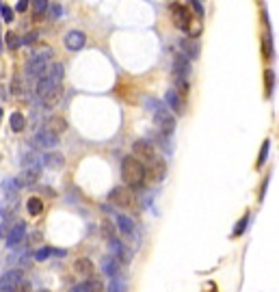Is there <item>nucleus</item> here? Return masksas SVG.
<instances>
[{
    "mask_svg": "<svg viewBox=\"0 0 279 292\" xmlns=\"http://www.w3.org/2000/svg\"><path fill=\"white\" fill-rule=\"evenodd\" d=\"M102 234L108 238V240H115V225H111L108 221H102Z\"/></svg>",
    "mask_w": 279,
    "mask_h": 292,
    "instance_id": "nucleus-33",
    "label": "nucleus"
},
{
    "mask_svg": "<svg viewBox=\"0 0 279 292\" xmlns=\"http://www.w3.org/2000/svg\"><path fill=\"white\" fill-rule=\"evenodd\" d=\"M18 204H20L18 193H7V197H4L2 204H0V216H2L4 221H9L11 214L18 210Z\"/></svg>",
    "mask_w": 279,
    "mask_h": 292,
    "instance_id": "nucleus-8",
    "label": "nucleus"
},
{
    "mask_svg": "<svg viewBox=\"0 0 279 292\" xmlns=\"http://www.w3.org/2000/svg\"><path fill=\"white\" fill-rule=\"evenodd\" d=\"M48 256H50V247H43V249H39V251L35 253V260H37V262H43Z\"/></svg>",
    "mask_w": 279,
    "mask_h": 292,
    "instance_id": "nucleus-38",
    "label": "nucleus"
},
{
    "mask_svg": "<svg viewBox=\"0 0 279 292\" xmlns=\"http://www.w3.org/2000/svg\"><path fill=\"white\" fill-rule=\"evenodd\" d=\"M59 97H61V89H57V91H54V93L46 95V97H43V100H41V104L46 106V108H52V106L59 102Z\"/></svg>",
    "mask_w": 279,
    "mask_h": 292,
    "instance_id": "nucleus-30",
    "label": "nucleus"
},
{
    "mask_svg": "<svg viewBox=\"0 0 279 292\" xmlns=\"http://www.w3.org/2000/svg\"><path fill=\"white\" fill-rule=\"evenodd\" d=\"M180 48H182V52H184V57L188 58H197L199 57V41H195V39H182L180 41Z\"/></svg>",
    "mask_w": 279,
    "mask_h": 292,
    "instance_id": "nucleus-17",
    "label": "nucleus"
},
{
    "mask_svg": "<svg viewBox=\"0 0 279 292\" xmlns=\"http://www.w3.org/2000/svg\"><path fill=\"white\" fill-rule=\"evenodd\" d=\"M57 89H61V85H57L54 80H50L46 74H43L41 78H39V83H37V97H39V100H43V97L54 93Z\"/></svg>",
    "mask_w": 279,
    "mask_h": 292,
    "instance_id": "nucleus-11",
    "label": "nucleus"
},
{
    "mask_svg": "<svg viewBox=\"0 0 279 292\" xmlns=\"http://www.w3.org/2000/svg\"><path fill=\"white\" fill-rule=\"evenodd\" d=\"M9 121H11V130H13V132H22V130L26 128V119H24V115H22V113H18V111L11 115Z\"/></svg>",
    "mask_w": 279,
    "mask_h": 292,
    "instance_id": "nucleus-24",
    "label": "nucleus"
},
{
    "mask_svg": "<svg viewBox=\"0 0 279 292\" xmlns=\"http://www.w3.org/2000/svg\"><path fill=\"white\" fill-rule=\"evenodd\" d=\"M74 270L80 275V277L91 279L93 273H95V266H93V262H91L89 258H78V260L74 262Z\"/></svg>",
    "mask_w": 279,
    "mask_h": 292,
    "instance_id": "nucleus-14",
    "label": "nucleus"
},
{
    "mask_svg": "<svg viewBox=\"0 0 279 292\" xmlns=\"http://www.w3.org/2000/svg\"><path fill=\"white\" fill-rule=\"evenodd\" d=\"M69 292H91V290H89V286L87 284H78V286H74Z\"/></svg>",
    "mask_w": 279,
    "mask_h": 292,
    "instance_id": "nucleus-40",
    "label": "nucleus"
},
{
    "mask_svg": "<svg viewBox=\"0 0 279 292\" xmlns=\"http://www.w3.org/2000/svg\"><path fill=\"white\" fill-rule=\"evenodd\" d=\"M22 91V87H20V78H13V83H11V93L13 95H18Z\"/></svg>",
    "mask_w": 279,
    "mask_h": 292,
    "instance_id": "nucleus-39",
    "label": "nucleus"
},
{
    "mask_svg": "<svg viewBox=\"0 0 279 292\" xmlns=\"http://www.w3.org/2000/svg\"><path fill=\"white\" fill-rule=\"evenodd\" d=\"M269 149H271V141L266 139L264 143H262V149H260V156H258V169L266 162V158H269Z\"/></svg>",
    "mask_w": 279,
    "mask_h": 292,
    "instance_id": "nucleus-28",
    "label": "nucleus"
},
{
    "mask_svg": "<svg viewBox=\"0 0 279 292\" xmlns=\"http://www.w3.org/2000/svg\"><path fill=\"white\" fill-rule=\"evenodd\" d=\"M165 102H167V106L171 108L173 113H176V115H184V111H186V106H184V97H180L173 89H169V91H167Z\"/></svg>",
    "mask_w": 279,
    "mask_h": 292,
    "instance_id": "nucleus-13",
    "label": "nucleus"
},
{
    "mask_svg": "<svg viewBox=\"0 0 279 292\" xmlns=\"http://www.w3.org/2000/svg\"><path fill=\"white\" fill-rule=\"evenodd\" d=\"M128 290V284L122 279V277H117V279H113L111 281V286H108V292H125Z\"/></svg>",
    "mask_w": 279,
    "mask_h": 292,
    "instance_id": "nucleus-29",
    "label": "nucleus"
},
{
    "mask_svg": "<svg viewBox=\"0 0 279 292\" xmlns=\"http://www.w3.org/2000/svg\"><path fill=\"white\" fill-rule=\"evenodd\" d=\"M87 286H89L91 292H102V281L95 279V277H91L89 281H87Z\"/></svg>",
    "mask_w": 279,
    "mask_h": 292,
    "instance_id": "nucleus-36",
    "label": "nucleus"
},
{
    "mask_svg": "<svg viewBox=\"0 0 279 292\" xmlns=\"http://www.w3.org/2000/svg\"><path fill=\"white\" fill-rule=\"evenodd\" d=\"M165 173H167V165H165V160L156 158L154 162H152V169H150L152 180H154V182H160L162 177H165Z\"/></svg>",
    "mask_w": 279,
    "mask_h": 292,
    "instance_id": "nucleus-21",
    "label": "nucleus"
},
{
    "mask_svg": "<svg viewBox=\"0 0 279 292\" xmlns=\"http://www.w3.org/2000/svg\"><path fill=\"white\" fill-rule=\"evenodd\" d=\"M132 151H134V158L139 162H150V165H152V162L158 158L154 145H152L150 141H134Z\"/></svg>",
    "mask_w": 279,
    "mask_h": 292,
    "instance_id": "nucleus-5",
    "label": "nucleus"
},
{
    "mask_svg": "<svg viewBox=\"0 0 279 292\" xmlns=\"http://www.w3.org/2000/svg\"><path fill=\"white\" fill-rule=\"evenodd\" d=\"M171 15H173V22H176L178 29H182V30L190 29V13H188V9H186L184 4L173 2L171 4Z\"/></svg>",
    "mask_w": 279,
    "mask_h": 292,
    "instance_id": "nucleus-7",
    "label": "nucleus"
},
{
    "mask_svg": "<svg viewBox=\"0 0 279 292\" xmlns=\"http://www.w3.org/2000/svg\"><path fill=\"white\" fill-rule=\"evenodd\" d=\"M212 292H217V290H215V288H212Z\"/></svg>",
    "mask_w": 279,
    "mask_h": 292,
    "instance_id": "nucleus-45",
    "label": "nucleus"
},
{
    "mask_svg": "<svg viewBox=\"0 0 279 292\" xmlns=\"http://www.w3.org/2000/svg\"><path fill=\"white\" fill-rule=\"evenodd\" d=\"M24 234H26V223H22V221H18L13 227H11V232L7 234V245L13 249L18 247L22 240H24Z\"/></svg>",
    "mask_w": 279,
    "mask_h": 292,
    "instance_id": "nucleus-10",
    "label": "nucleus"
},
{
    "mask_svg": "<svg viewBox=\"0 0 279 292\" xmlns=\"http://www.w3.org/2000/svg\"><path fill=\"white\" fill-rule=\"evenodd\" d=\"M188 4H190V7H193V11H195V15H197V18H204V7H201V2H199V0H188Z\"/></svg>",
    "mask_w": 279,
    "mask_h": 292,
    "instance_id": "nucleus-35",
    "label": "nucleus"
},
{
    "mask_svg": "<svg viewBox=\"0 0 279 292\" xmlns=\"http://www.w3.org/2000/svg\"><path fill=\"white\" fill-rule=\"evenodd\" d=\"M247 223H249V214H245V216H243V219H240V221H238V223H236V227H234L232 236H234V238H238V236H240V234H243V232H245V230H247Z\"/></svg>",
    "mask_w": 279,
    "mask_h": 292,
    "instance_id": "nucleus-31",
    "label": "nucleus"
},
{
    "mask_svg": "<svg viewBox=\"0 0 279 292\" xmlns=\"http://www.w3.org/2000/svg\"><path fill=\"white\" fill-rule=\"evenodd\" d=\"M20 43H22V39L15 32H7V48L9 50H15V48H20Z\"/></svg>",
    "mask_w": 279,
    "mask_h": 292,
    "instance_id": "nucleus-32",
    "label": "nucleus"
},
{
    "mask_svg": "<svg viewBox=\"0 0 279 292\" xmlns=\"http://www.w3.org/2000/svg\"><path fill=\"white\" fill-rule=\"evenodd\" d=\"M26 210H29L31 216H39L43 212V202L39 197H31L29 202H26Z\"/></svg>",
    "mask_w": 279,
    "mask_h": 292,
    "instance_id": "nucleus-23",
    "label": "nucleus"
},
{
    "mask_svg": "<svg viewBox=\"0 0 279 292\" xmlns=\"http://www.w3.org/2000/svg\"><path fill=\"white\" fill-rule=\"evenodd\" d=\"M31 7H32V13H35V18H41L43 13H46L48 9V0H29Z\"/></svg>",
    "mask_w": 279,
    "mask_h": 292,
    "instance_id": "nucleus-26",
    "label": "nucleus"
},
{
    "mask_svg": "<svg viewBox=\"0 0 279 292\" xmlns=\"http://www.w3.org/2000/svg\"><path fill=\"white\" fill-rule=\"evenodd\" d=\"M35 41H37V32H29V35L24 37V43H29V46L31 43H35Z\"/></svg>",
    "mask_w": 279,
    "mask_h": 292,
    "instance_id": "nucleus-42",
    "label": "nucleus"
},
{
    "mask_svg": "<svg viewBox=\"0 0 279 292\" xmlns=\"http://www.w3.org/2000/svg\"><path fill=\"white\" fill-rule=\"evenodd\" d=\"M173 76H180V78L190 76V61L184 54H176V58H173Z\"/></svg>",
    "mask_w": 279,
    "mask_h": 292,
    "instance_id": "nucleus-12",
    "label": "nucleus"
},
{
    "mask_svg": "<svg viewBox=\"0 0 279 292\" xmlns=\"http://www.w3.org/2000/svg\"><path fill=\"white\" fill-rule=\"evenodd\" d=\"M46 76L50 80H54L57 85H61V80H63V65L61 63H54L50 69H46Z\"/></svg>",
    "mask_w": 279,
    "mask_h": 292,
    "instance_id": "nucleus-25",
    "label": "nucleus"
},
{
    "mask_svg": "<svg viewBox=\"0 0 279 292\" xmlns=\"http://www.w3.org/2000/svg\"><path fill=\"white\" fill-rule=\"evenodd\" d=\"M0 292H13V290H7V288H0Z\"/></svg>",
    "mask_w": 279,
    "mask_h": 292,
    "instance_id": "nucleus-43",
    "label": "nucleus"
},
{
    "mask_svg": "<svg viewBox=\"0 0 279 292\" xmlns=\"http://www.w3.org/2000/svg\"><path fill=\"white\" fill-rule=\"evenodd\" d=\"M46 126H48V128H46L48 132H52V134H57V137H59L61 132H65V130H67V121H65L63 117H50Z\"/></svg>",
    "mask_w": 279,
    "mask_h": 292,
    "instance_id": "nucleus-20",
    "label": "nucleus"
},
{
    "mask_svg": "<svg viewBox=\"0 0 279 292\" xmlns=\"http://www.w3.org/2000/svg\"><path fill=\"white\" fill-rule=\"evenodd\" d=\"M102 270H104V275H108V277H113V279H117V277H122V266H119V262L115 258H106L102 262Z\"/></svg>",
    "mask_w": 279,
    "mask_h": 292,
    "instance_id": "nucleus-16",
    "label": "nucleus"
},
{
    "mask_svg": "<svg viewBox=\"0 0 279 292\" xmlns=\"http://www.w3.org/2000/svg\"><path fill=\"white\" fill-rule=\"evenodd\" d=\"M122 177H124V182L128 184V188L139 191V188L145 186L147 169L143 167V162H139L134 156H125L122 162Z\"/></svg>",
    "mask_w": 279,
    "mask_h": 292,
    "instance_id": "nucleus-1",
    "label": "nucleus"
},
{
    "mask_svg": "<svg viewBox=\"0 0 279 292\" xmlns=\"http://www.w3.org/2000/svg\"><path fill=\"white\" fill-rule=\"evenodd\" d=\"M150 104H154V121H156V126H158V132H160V137L162 139H167V137H171L173 134V130H176V119H173L171 115V111L165 106H160L158 102H150Z\"/></svg>",
    "mask_w": 279,
    "mask_h": 292,
    "instance_id": "nucleus-2",
    "label": "nucleus"
},
{
    "mask_svg": "<svg viewBox=\"0 0 279 292\" xmlns=\"http://www.w3.org/2000/svg\"><path fill=\"white\" fill-rule=\"evenodd\" d=\"M0 119H2V108H0Z\"/></svg>",
    "mask_w": 279,
    "mask_h": 292,
    "instance_id": "nucleus-44",
    "label": "nucleus"
},
{
    "mask_svg": "<svg viewBox=\"0 0 279 292\" xmlns=\"http://www.w3.org/2000/svg\"><path fill=\"white\" fill-rule=\"evenodd\" d=\"M32 143L37 145V147H43V149H52L59 145V137L52 132H48V130H39V132L35 134V139H32Z\"/></svg>",
    "mask_w": 279,
    "mask_h": 292,
    "instance_id": "nucleus-9",
    "label": "nucleus"
},
{
    "mask_svg": "<svg viewBox=\"0 0 279 292\" xmlns=\"http://www.w3.org/2000/svg\"><path fill=\"white\" fill-rule=\"evenodd\" d=\"M37 180H39V169H32V167H29V169H24L20 173L18 184H20V186H32Z\"/></svg>",
    "mask_w": 279,
    "mask_h": 292,
    "instance_id": "nucleus-18",
    "label": "nucleus"
},
{
    "mask_svg": "<svg viewBox=\"0 0 279 292\" xmlns=\"http://www.w3.org/2000/svg\"><path fill=\"white\" fill-rule=\"evenodd\" d=\"M108 202H111L113 205H117V208H124V210H132L136 199H134V193L130 191V188L125 186H117L113 188L111 195H108Z\"/></svg>",
    "mask_w": 279,
    "mask_h": 292,
    "instance_id": "nucleus-4",
    "label": "nucleus"
},
{
    "mask_svg": "<svg viewBox=\"0 0 279 292\" xmlns=\"http://www.w3.org/2000/svg\"><path fill=\"white\" fill-rule=\"evenodd\" d=\"M52 57V50H41L37 54H32V57L29 58V63H26V76L29 78H41L43 74H46L48 69V61H50Z\"/></svg>",
    "mask_w": 279,
    "mask_h": 292,
    "instance_id": "nucleus-3",
    "label": "nucleus"
},
{
    "mask_svg": "<svg viewBox=\"0 0 279 292\" xmlns=\"http://www.w3.org/2000/svg\"><path fill=\"white\" fill-rule=\"evenodd\" d=\"M0 13H2V18H4V22H7V24H9L11 20H13V13H11V9H9L4 2H0Z\"/></svg>",
    "mask_w": 279,
    "mask_h": 292,
    "instance_id": "nucleus-37",
    "label": "nucleus"
},
{
    "mask_svg": "<svg viewBox=\"0 0 279 292\" xmlns=\"http://www.w3.org/2000/svg\"><path fill=\"white\" fill-rule=\"evenodd\" d=\"M43 162H46V167H50V169H61L63 167V154H59V151H48L46 156H43Z\"/></svg>",
    "mask_w": 279,
    "mask_h": 292,
    "instance_id": "nucleus-22",
    "label": "nucleus"
},
{
    "mask_svg": "<svg viewBox=\"0 0 279 292\" xmlns=\"http://www.w3.org/2000/svg\"><path fill=\"white\" fill-rule=\"evenodd\" d=\"M20 11V13H24L26 9H29V0H18V7H15Z\"/></svg>",
    "mask_w": 279,
    "mask_h": 292,
    "instance_id": "nucleus-41",
    "label": "nucleus"
},
{
    "mask_svg": "<svg viewBox=\"0 0 279 292\" xmlns=\"http://www.w3.org/2000/svg\"><path fill=\"white\" fill-rule=\"evenodd\" d=\"M41 292H46V290H41Z\"/></svg>",
    "mask_w": 279,
    "mask_h": 292,
    "instance_id": "nucleus-46",
    "label": "nucleus"
},
{
    "mask_svg": "<svg viewBox=\"0 0 279 292\" xmlns=\"http://www.w3.org/2000/svg\"><path fill=\"white\" fill-rule=\"evenodd\" d=\"M262 50H264L266 58H273V39H271V30H266V35L262 37Z\"/></svg>",
    "mask_w": 279,
    "mask_h": 292,
    "instance_id": "nucleus-27",
    "label": "nucleus"
},
{
    "mask_svg": "<svg viewBox=\"0 0 279 292\" xmlns=\"http://www.w3.org/2000/svg\"><path fill=\"white\" fill-rule=\"evenodd\" d=\"M117 227L119 232H122L124 236H128V238H132L134 236V221L132 219H128V216H124V214H117Z\"/></svg>",
    "mask_w": 279,
    "mask_h": 292,
    "instance_id": "nucleus-19",
    "label": "nucleus"
},
{
    "mask_svg": "<svg viewBox=\"0 0 279 292\" xmlns=\"http://www.w3.org/2000/svg\"><path fill=\"white\" fill-rule=\"evenodd\" d=\"M264 76H266V95L271 97L273 95V83H275V74H273L271 69H266Z\"/></svg>",
    "mask_w": 279,
    "mask_h": 292,
    "instance_id": "nucleus-34",
    "label": "nucleus"
},
{
    "mask_svg": "<svg viewBox=\"0 0 279 292\" xmlns=\"http://www.w3.org/2000/svg\"><path fill=\"white\" fill-rule=\"evenodd\" d=\"M85 41H87V37H85V32H80V30H72V32H67V37H65V46H67V50H80V48L85 46Z\"/></svg>",
    "mask_w": 279,
    "mask_h": 292,
    "instance_id": "nucleus-15",
    "label": "nucleus"
},
{
    "mask_svg": "<svg viewBox=\"0 0 279 292\" xmlns=\"http://www.w3.org/2000/svg\"><path fill=\"white\" fill-rule=\"evenodd\" d=\"M22 281H24V275H22L20 268H11L7 273L0 277V288H7V290H18L22 286Z\"/></svg>",
    "mask_w": 279,
    "mask_h": 292,
    "instance_id": "nucleus-6",
    "label": "nucleus"
}]
</instances>
